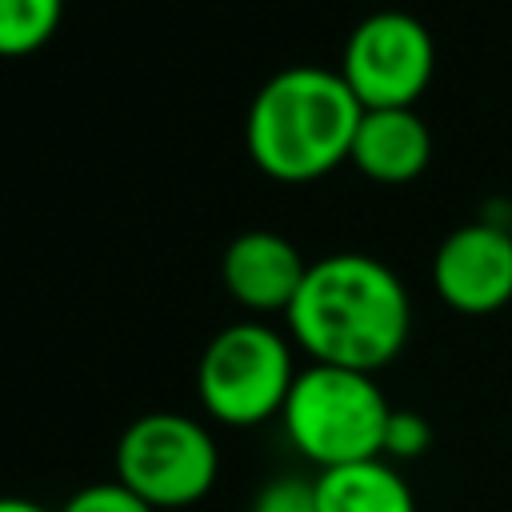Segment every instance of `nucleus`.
Listing matches in <instances>:
<instances>
[{"label": "nucleus", "instance_id": "f03ea898", "mask_svg": "<svg viewBox=\"0 0 512 512\" xmlns=\"http://www.w3.org/2000/svg\"><path fill=\"white\" fill-rule=\"evenodd\" d=\"M364 104L336 68L292 64L260 84L248 104L244 144L256 168L284 184H304L352 156Z\"/></svg>", "mask_w": 512, "mask_h": 512}, {"label": "nucleus", "instance_id": "ddd939ff", "mask_svg": "<svg viewBox=\"0 0 512 512\" xmlns=\"http://www.w3.org/2000/svg\"><path fill=\"white\" fill-rule=\"evenodd\" d=\"M60 512H156V508L144 504V500H140L132 488H124L120 480H104V484H88V488L72 492Z\"/></svg>", "mask_w": 512, "mask_h": 512}, {"label": "nucleus", "instance_id": "dca6fc26", "mask_svg": "<svg viewBox=\"0 0 512 512\" xmlns=\"http://www.w3.org/2000/svg\"><path fill=\"white\" fill-rule=\"evenodd\" d=\"M508 236H512V212H508Z\"/></svg>", "mask_w": 512, "mask_h": 512}, {"label": "nucleus", "instance_id": "4468645a", "mask_svg": "<svg viewBox=\"0 0 512 512\" xmlns=\"http://www.w3.org/2000/svg\"><path fill=\"white\" fill-rule=\"evenodd\" d=\"M252 512H320V508H316V480H304V476H276V480H268V484L256 492Z\"/></svg>", "mask_w": 512, "mask_h": 512}, {"label": "nucleus", "instance_id": "9d476101", "mask_svg": "<svg viewBox=\"0 0 512 512\" xmlns=\"http://www.w3.org/2000/svg\"><path fill=\"white\" fill-rule=\"evenodd\" d=\"M320 512H416V496L396 464L384 456L324 468L316 476Z\"/></svg>", "mask_w": 512, "mask_h": 512}, {"label": "nucleus", "instance_id": "7ed1b4c3", "mask_svg": "<svg viewBox=\"0 0 512 512\" xmlns=\"http://www.w3.org/2000/svg\"><path fill=\"white\" fill-rule=\"evenodd\" d=\"M392 404L368 372L308 364L296 372V384L284 400V432L292 448L324 468L376 460L384 452Z\"/></svg>", "mask_w": 512, "mask_h": 512}, {"label": "nucleus", "instance_id": "f257e3e1", "mask_svg": "<svg viewBox=\"0 0 512 512\" xmlns=\"http://www.w3.org/2000/svg\"><path fill=\"white\" fill-rule=\"evenodd\" d=\"M288 332L312 364L376 372L392 364L412 328L404 280L368 252H332L308 264V276L288 304Z\"/></svg>", "mask_w": 512, "mask_h": 512}, {"label": "nucleus", "instance_id": "6e6552de", "mask_svg": "<svg viewBox=\"0 0 512 512\" xmlns=\"http://www.w3.org/2000/svg\"><path fill=\"white\" fill-rule=\"evenodd\" d=\"M220 276L228 296L248 312H288L308 276V264L288 236L252 228L224 248Z\"/></svg>", "mask_w": 512, "mask_h": 512}, {"label": "nucleus", "instance_id": "0eeeda50", "mask_svg": "<svg viewBox=\"0 0 512 512\" xmlns=\"http://www.w3.org/2000/svg\"><path fill=\"white\" fill-rule=\"evenodd\" d=\"M436 296L464 316L500 312L512 300V236L508 224L472 220L452 228L432 256Z\"/></svg>", "mask_w": 512, "mask_h": 512}, {"label": "nucleus", "instance_id": "1a4fd4ad", "mask_svg": "<svg viewBox=\"0 0 512 512\" xmlns=\"http://www.w3.org/2000/svg\"><path fill=\"white\" fill-rule=\"evenodd\" d=\"M348 160L376 184H408L432 160V132L416 108H364Z\"/></svg>", "mask_w": 512, "mask_h": 512}, {"label": "nucleus", "instance_id": "f8f14e48", "mask_svg": "<svg viewBox=\"0 0 512 512\" xmlns=\"http://www.w3.org/2000/svg\"><path fill=\"white\" fill-rule=\"evenodd\" d=\"M432 448V424L420 412L392 408L388 428H384V460H420Z\"/></svg>", "mask_w": 512, "mask_h": 512}, {"label": "nucleus", "instance_id": "9b49d317", "mask_svg": "<svg viewBox=\"0 0 512 512\" xmlns=\"http://www.w3.org/2000/svg\"><path fill=\"white\" fill-rule=\"evenodd\" d=\"M64 0H0V56H28L60 28Z\"/></svg>", "mask_w": 512, "mask_h": 512}, {"label": "nucleus", "instance_id": "20e7f679", "mask_svg": "<svg viewBox=\"0 0 512 512\" xmlns=\"http://www.w3.org/2000/svg\"><path fill=\"white\" fill-rule=\"evenodd\" d=\"M292 384V348L276 328L260 320L220 328L196 368V392L204 412L228 428H252L280 416Z\"/></svg>", "mask_w": 512, "mask_h": 512}, {"label": "nucleus", "instance_id": "39448f33", "mask_svg": "<svg viewBox=\"0 0 512 512\" xmlns=\"http://www.w3.org/2000/svg\"><path fill=\"white\" fill-rule=\"evenodd\" d=\"M216 472L220 452L212 432L184 412H148L116 440V480L156 512L204 500Z\"/></svg>", "mask_w": 512, "mask_h": 512}, {"label": "nucleus", "instance_id": "2eb2a0df", "mask_svg": "<svg viewBox=\"0 0 512 512\" xmlns=\"http://www.w3.org/2000/svg\"><path fill=\"white\" fill-rule=\"evenodd\" d=\"M0 512H48V508L28 496H0Z\"/></svg>", "mask_w": 512, "mask_h": 512}, {"label": "nucleus", "instance_id": "423d86ee", "mask_svg": "<svg viewBox=\"0 0 512 512\" xmlns=\"http://www.w3.org/2000/svg\"><path fill=\"white\" fill-rule=\"evenodd\" d=\"M336 72L364 108H416L436 72L432 32L412 12H372L348 32Z\"/></svg>", "mask_w": 512, "mask_h": 512}]
</instances>
